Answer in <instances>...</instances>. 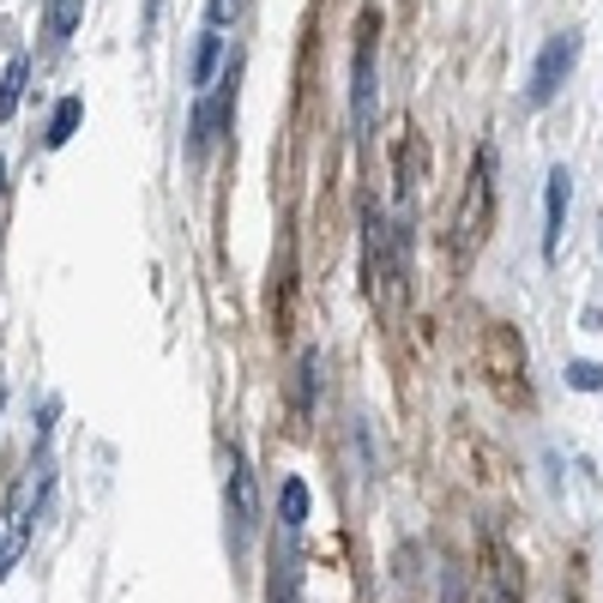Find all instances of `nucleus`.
<instances>
[{
    "label": "nucleus",
    "mask_w": 603,
    "mask_h": 603,
    "mask_svg": "<svg viewBox=\"0 0 603 603\" xmlns=\"http://www.w3.org/2000/svg\"><path fill=\"white\" fill-rule=\"evenodd\" d=\"M374 49H381V19L362 13V25H356V54H350V127H356V139H368V133H374V109H381Z\"/></svg>",
    "instance_id": "1"
},
{
    "label": "nucleus",
    "mask_w": 603,
    "mask_h": 603,
    "mask_svg": "<svg viewBox=\"0 0 603 603\" xmlns=\"http://www.w3.org/2000/svg\"><path fill=\"white\" fill-rule=\"evenodd\" d=\"M477 362H483V381L495 386L501 405H531V386H525V344L513 327H489L483 332V350H477Z\"/></svg>",
    "instance_id": "2"
},
{
    "label": "nucleus",
    "mask_w": 603,
    "mask_h": 603,
    "mask_svg": "<svg viewBox=\"0 0 603 603\" xmlns=\"http://www.w3.org/2000/svg\"><path fill=\"white\" fill-rule=\"evenodd\" d=\"M495 230V145L477 151V170H471V187L459 199V254H477Z\"/></svg>",
    "instance_id": "3"
},
{
    "label": "nucleus",
    "mask_w": 603,
    "mask_h": 603,
    "mask_svg": "<svg viewBox=\"0 0 603 603\" xmlns=\"http://www.w3.org/2000/svg\"><path fill=\"white\" fill-rule=\"evenodd\" d=\"M574 61H579V30H555V37L538 49V61H531L525 103H531V109L555 103V97H562V85H567V73H574Z\"/></svg>",
    "instance_id": "4"
},
{
    "label": "nucleus",
    "mask_w": 603,
    "mask_h": 603,
    "mask_svg": "<svg viewBox=\"0 0 603 603\" xmlns=\"http://www.w3.org/2000/svg\"><path fill=\"white\" fill-rule=\"evenodd\" d=\"M223 507H230V550L248 555L254 531H260V489H254V471L230 446V483H223Z\"/></svg>",
    "instance_id": "5"
},
{
    "label": "nucleus",
    "mask_w": 603,
    "mask_h": 603,
    "mask_svg": "<svg viewBox=\"0 0 603 603\" xmlns=\"http://www.w3.org/2000/svg\"><path fill=\"white\" fill-rule=\"evenodd\" d=\"M362 260H368V296H381V302L405 296V284L393 272V223L381 218V206L362 211Z\"/></svg>",
    "instance_id": "6"
},
{
    "label": "nucleus",
    "mask_w": 603,
    "mask_h": 603,
    "mask_svg": "<svg viewBox=\"0 0 603 603\" xmlns=\"http://www.w3.org/2000/svg\"><path fill=\"white\" fill-rule=\"evenodd\" d=\"M567 187L574 175L567 170H550V187H543V260L562 254V230H567Z\"/></svg>",
    "instance_id": "7"
},
{
    "label": "nucleus",
    "mask_w": 603,
    "mask_h": 603,
    "mask_svg": "<svg viewBox=\"0 0 603 603\" xmlns=\"http://www.w3.org/2000/svg\"><path fill=\"white\" fill-rule=\"evenodd\" d=\"M266 603H302V555H296V538H290V531L272 550V591H266Z\"/></svg>",
    "instance_id": "8"
},
{
    "label": "nucleus",
    "mask_w": 603,
    "mask_h": 603,
    "mask_svg": "<svg viewBox=\"0 0 603 603\" xmlns=\"http://www.w3.org/2000/svg\"><path fill=\"white\" fill-rule=\"evenodd\" d=\"M218 66H223V30L206 25V30L194 37V54H187V85H194V91H211Z\"/></svg>",
    "instance_id": "9"
},
{
    "label": "nucleus",
    "mask_w": 603,
    "mask_h": 603,
    "mask_svg": "<svg viewBox=\"0 0 603 603\" xmlns=\"http://www.w3.org/2000/svg\"><path fill=\"white\" fill-rule=\"evenodd\" d=\"M25 85H30V54H13L7 73H0V121H13L19 103H25Z\"/></svg>",
    "instance_id": "10"
},
{
    "label": "nucleus",
    "mask_w": 603,
    "mask_h": 603,
    "mask_svg": "<svg viewBox=\"0 0 603 603\" xmlns=\"http://www.w3.org/2000/svg\"><path fill=\"white\" fill-rule=\"evenodd\" d=\"M79 121H85V97H61V103H54V115H49V133H42V139H49V151H61V145L79 133Z\"/></svg>",
    "instance_id": "11"
},
{
    "label": "nucleus",
    "mask_w": 603,
    "mask_h": 603,
    "mask_svg": "<svg viewBox=\"0 0 603 603\" xmlns=\"http://www.w3.org/2000/svg\"><path fill=\"white\" fill-rule=\"evenodd\" d=\"M278 513H284L278 525H284L290 538L308 525V483H302V477H284V489H278Z\"/></svg>",
    "instance_id": "12"
},
{
    "label": "nucleus",
    "mask_w": 603,
    "mask_h": 603,
    "mask_svg": "<svg viewBox=\"0 0 603 603\" xmlns=\"http://www.w3.org/2000/svg\"><path fill=\"white\" fill-rule=\"evenodd\" d=\"M315 386H320V350H302V362H296V417L315 410Z\"/></svg>",
    "instance_id": "13"
},
{
    "label": "nucleus",
    "mask_w": 603,
    "mask_h": 603,
    "mask_svg": "<svg viewBox=\"0 0 603 603\" xmlns=\"http://www.w3.org/2000/svg\"><path fill=\"white\" fill-rule=\"evenodd\" d=\"M85 19V0H49V42H66Z\"/></svg>",
    "instance_id": "14"
},
{
    "label": "nucleus",
    "mask_w": 603,
    "mask_h": 603,
    "mask_svg": "<svg viewBox=\"0 0 603 603\" xmlns=\"http://www.w3.org/2000/svg\"><path fill=\"white\" fill-rule=\"evenodd\" d=\"M398 199L410 194V187H417V133H405V139H398Z\"/></svg>",
    "instance_id": "15"
},
{
    "label": "nucleus",
    "mask_w": 603,
    "mask_h": 603,
    "mask_svg": "<svg viewBox=\"0 0 603 603\" xmlns=\"http://www.w3.org/2000/svg\"><path fill=\"white\" fill-rule=\"evenodd\" d=\"M567 386H574V393H603V368L598 362H567Z\"/></svg>",
    "instance_id": "16"
},
{
    "label": "nucleus",
    "mask_w": 603,
    "mask_h": 603,
    "mask_svg": "<svg viewBox=\"0 0 603 603\" xmlns=\"http://www.w3.org/2000/svg\"><path fill=\"white\" fill-rule=\"evenodd\" d=\"M242 19V0H206V25L223 30V25H236Z\"/></svg>",
    "instance_id": "17"
},
{
    "label": "nucleus",
    "mask_w": 603,
    "mask_h": 603,
    "mask_svg": "<svg viewBox=\"0 0 603 603\" xmlns=\"http://www.w3.org/2000/svg\"><path fill=\"white\" fill-rule=\"evenodd\" d=\"M0 194H7V158H0Z\"/></svg>",
    "instance_id": "18"
},
{
    "label": "nucleus",
    "mask_w": 603,
    "mask_h": 603,
    "mask_svg": "<svg viewBox=\"0 0 603 603\" xmlns=\"http://www.w3.org/2000/svg\"><path fill=\"white\" fill-rule=\"evenodd\" d=\"M0 410H7V381H0Z\"/></svg>",
    "instance_id": "19"
},
{
    "label": "nucleus",
    "mask_w": 603,
    "mask_h": 603,
    "mask_svg": "<svg viewBox=\"0 0 603 603\" xmlns=\"http://www.w3.org/2000/svg\"><path fill=\"white\" fill-rule=\"evenodd\" d=\"M0 574H7V550H0Z\"/></svg>",
    "instance_id": "20"
}]
</instances>
